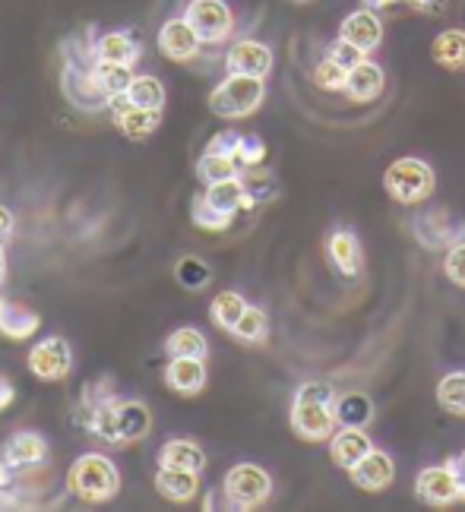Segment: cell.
I'll return each mask as SVG.
<instances>
[{
    "instance_id": "cell-1",
    "label": "cell",
    "mask_w": 465,
    "mask_h": 512,
    "mask_svg": "<svg viewBox=\"0 0 465 512\" xmlns=\"http://www.w3.org/2000/svg\"><path fill=\"white\" fill-rule=\"evenodd\" d=\"M336 392L329 383H304L295 392V405H292V427L301 440L307 443H320L329 440L336 430Z\"/></svg>"
},
{
    "instance_id": "cell-2",
    "label": "cell",
    "mask_w": 465,
    "mask_h": 512,
    "mask_svg": "<svg viewBox=\"0 0 465 512\" xmlns=\"http://www.w3.org/2000/svg\"><path fill=\"white\" fill-rule=\"evenodd\" d=\"M67 487L86 503H105L121 490V471L102 452H86L67 471Z\"/></svg>"
},
{
    "instance_id": "cell-3",
    "label": "cell",
    "mask_w": 465,
    "mask_h": 512,
    "mask_svg": "<svg viewBox=\"0 0 465 512\" xmlns=\"http://www.w3.org/2000/svg\"><path fill=\"white\" fill-rule=\"evenodd\" d=\"M263 80L260 76H244V73H228L225 80L212 89L209 95V111L216 117H228V121H235V117H247L254 114L260 105H263Z\"/></svg>"
},
{
    "instance_id": "cell-4",
    "label": "cell",
    "mask_w": 465,
    "mask_h": 512,
    "mask_svg": "<svg viewBox=\"0 0 465 512\" xmlns=\"http://www.w3.org/2000/svg\"><path fill=\"white\" fill-rule=\"evenodd\" d=\"M383 187L396 203H405V206L424 203L434 193V168L424 159L405 155V159H396L390 168H386Z\"/></svg>"
},
{
    "instance_id": "cell-5",
    "label": "cell",
    "mask_w": 465,
    "mask_h": 512,
    "mask_svg": "<svg viewBox=\"0 0 465 512\" xmlns=\"http://www.w3.org/2000/svg\"><path fill=\"white\" fill-rule=\"evenodd\" d=\"M222 494L231 509H257L273 494V478L254 462H241L225 475Z\"/></svg>"
},
{
    "instance_id": "cell-6",
    "label": "cell",
    "mask_w": 465,
    "mask_h": 512,
    "mask_svg": "<svg viewBox=\"0 0 465 512\" xmlns=\"http://www.w3.org/2000/svg\"><path fill=\"white\" fill-rule=\"evenodd\" d=\"M412 234L418 238L421 247L428 250H447L465 241V222L459 215H453L450 209H428L415 215L412 222Z\"/></svg>"
},
{
    "instance_id": "cell-7",
    "label": "cell",
    "mask_w": 465,
    "mask_h": 512,
    "mask_svg": "<svg viewBox=\"0 0 465 512\" xmlns=\"http://www.w3.org/2000/svg\"><path fill=\"white\" fill-rule=\"evenodd\" d=\"M184 19L193 26V32L200 35L203 45H219L231 35L235 16H231L225 0H190Z\"/></svg>"
},
{
    "instance_id": "cell-8",
    "label": "cell",
    "mask_w": 465,
    "mask_h": 512,
    "mask_svg": "<svg viewBox=\"0 0 465 512\" xmlns=\"http://www.w3.org/2000/svg\"><path fill=\"white\" fill-rule=\"evenodd\" d=\"M29 370L38 380H64L73 370V348L64 336H48L29 351Z\"/></svg>"
},
{
    "instance_id": "cell-9",
    "label": "cell",
    "mask_w": 465,
    "mask_h": 512,
    "mask_svg": "<svg viewBox=\"0 0 465 512\" xmlns=\"http://www.w3.org/2000/svg\"><path fill=\"white\" fill-rule=\"evenodd\" d=\"M64 95L70 102L80 108V111H102L111 105V98L102 92L99 80H95L92 67H83V64H67L64 67Z\"/></svg>"
},
{
    "instance_id": "cell-10",
    "label": "cell",
    "mask_w": 465,
    "mask_h": 512,
    "mask_svg": "<svg viewBox=\"0 0 465 512\" xmlns=\"http://www.w3.org/2000/svg\"><path fill=\"white\" fill-rule=\"evenodd\" d=\"M415 494L421 497V503L428 506H450L456 500H462V490H459V478L453 465H431L424 468L418 481H415Z\"/></svg>"
},
{
    "instance_id": "cell-11",
    "label": "cell",
    "mask_w": 465,
    "mask_h": 512,
    "mask_svg": "<svg viewBox=\"0 0 465 512\" xmlns=\"http://www.w3.org/2000/svg\"><path fill=\"white\" fill-rule=\"evenodd\" d=\"M108 108L114 114V127H118L127 136V140H133V143L146 140V136H152L155 127L162 124V111H149V108L130 105L127 95H114Z\"/></svg>"
},
{
    "instance_id": "cell-12",
    "label": "cell",
    "mask_w": 465,
    "mask_h": 512,
    "mask_svg": "<svg viewBox=\"0 0 465 512\" xmlns=\"http://www.w3.org/2000/svg\"><path fill=\"white\" fill-rule=\"evenodd\" d=\"M225 67L228 73H244V76H263L273 70V51H269L263 42H254V38H244V42H235L225 54Z\"/></svg>"
},
{
    "instance_id": "cell-13",
    "label": "cell",
    "mask_w": 465,
    "mask_h": 512,
    "mask_svg": "<svg viewBox=\"0 0 465 512\" xmlns=\"http://www.w3.org/2000/svg\"><path fill=\"white\" fill-rule=\"evenodd\" d=\"M200 35L193 32V26L187 23V19H168V23L159 29V51L168 57V61H190V57H197L200 51Z\"/></svg>"
},
{
    "instance_id": "cell-14",
    "label": "cell",
    "mask_w": 465,
    "mask_h": 512,
    "mask_svg": "<svg viewBox=\"0 0 465 512\" xmlns=\"http://www.w3.org/2000/svg\"><path fill=\"white\" fill-rule=\"evenodd\" d=\"M339 38H345V42H352L355 48H361L364 54H371L380 38H383V26H380V16L377 10L364 7V10H355L345 16V23L339 29Z\"/></svg>"
},
{
    "instance_id": "cell-15",
    "label": "cell",
    "mask_w": 465,
    "mask_h": 512,
    "mask_svg": "<svg viewBox=\"0 0 465 512\" xmlns=\"http://www.w3.org/2000/svg\"><path fill=\"white\" fill-rule=\"evenodd\" d=\"M348 478H352V484L361 487V490H383V487L393 484L396 465H393L390 456H386V452L371 449L355 468H348Z\"/></svg>"
},
{
    "instance_id": "cell-16",
    "label": "cell",
    "mask_w": 465,
    "mask_h": 512,
    "mask_svg": "<svg viewBox=\"0 0 465 512\" xmlns=\"http://www.w3.org/2000/svg\"><path fill=\"white\" fill-rule=\"evenodd\" d=\"M38 326H42V317H38L32 307L19 304L13 298H0V336L4 339L26 342L35 336Z\"/></svg>"
},
{
    "instance_id": "cell-17",
    "label": "cell",
    "mask_w": 465,
    "mask_h": 512,
    "mask_svg": "<svg viewBox=\"0 0 465 512\" xmlns=\"http://www.w3.org/2000/svg\"><path fill=\"white\" fill-rule=\"evenodd\" d=\"M371 449H374V443L364 433V427H342L336 437L329 440V456H333V462L342 465L345 471L355 468Z\"/></svg>"
},
{
    "instance_id": "cell-18",
    "label": "cell",
    "mask_w": 465,
    "mask_h": 512,
    "mask_svg": "<svg viewBox=\"0 0 465 512\" xmlns=\"http://www.w3.org/2000/svg\"><path fill=\"white\" fill-rule=\"evenodd\" d=\"M165 383L178 392V396H197L206 386V364L203 358H171L165 370Z\"/></svg>"
},
{
    "instance_id": "cell-19",
    "label": "cell",
    "mask_w": 465,
    "mask_h": 512,
    "mask_svg": "<svg viewBox=\"0 0 465 512\" xmlns=\"http://www.w3.org/2000/svg\"><path fill=\"white\" fill-rule=\"evenodd\" d=\"M155 490L171 503H187L200 494V471L159 468V475H155Z\"/></svg>"
},
{
    "instance_id": "cell-20",
    "label": "cell",
    "mask_w": 465,
    "mask_h": 512,
    "mask_svg": "<svg viewBox=\"0 0 465 512\" xmlns=\"http://www.w3.org/2000/svg\"><path fill=\"white\" fill-rule=\"evenodd\" d=\"M383 92V70L374 61H358L352 70H348V80H345V95L352 102H374V98Z\"/></svg>"
},
{
    "instance_id": "cell-21",
    "label": "cell",
    "mask_w": 465,
    "mask_h": 512,
    "mask_svg": "<svg viewBox=\"0 0 465 512\" xmlns=\"http://www.w3.org/2000/svg\"><path fill=\"white\" fill-rule=\"evenodd\" d=\"M152 430V411L137 402V399H124L118 402V443H140L149 437Z\"/></svg>"
},
{
    "instance_id": "cell-22",
    "label": "cell",
    "mask_w": 465,
    "mask_h": 512,
    "mask_svg": "<svg viewBox=\"0 0 465 512\" xmlns=\"http://www.w3.org/2000/svg\"><path fill=\"white\" fill-rule=\"evenodd\" d=\"M4 456L16 465V468H35L48 459V443L45 437H38L35 430H19L7 440Z\"/></svg>"
},
{
    "instance_id": "cell-23",
    "label": "cell",
    "mask_w": 465,
    "mask_h": 512,
    "mask_svg": "<svg viewBox=\"0 0 465 512\" xmlns=\"http://www.w3.org/2000/svg\"><path fill=\"white\" fill-rule=\"evenodd\" d=\"M326 253H329V260H333V266L342 275H358L361 272V244L355 238V231L339 228V231L329 234Z\"/></svg>"
},
{
    "instance_id": "cell-24",
    "label": "cell",
    "mask_w": 465,
    "mask_h": 512,
    "mask_svg": "<svg viewBox=\"0 0 465 512\" xmlns=\"http://www.w3.org/2000/svg\"><path fill=\"white\" fill-rule=\"evenodd\" d=\"M206 200L216 206L225 215H235L241 209H254V196L247 193L241 177H231V181H219V184H209L206 187Z\"/></svg>"
},
{
    "instance_id": "cell-25",
    "label": "cell",
    "mask_w": 465,
    "mask_h": 512,
    "mask_svg": "<svg viewBox=\"0 0 465 512\" xmlns=\"http://www.w3.org/2000/svg\"><path fill=\"white\" fill-rule=\"evenodd\" d=\"M206 452L193 440H168L159 452V468H184V471H203Z\"/></svg>"
},
{
    "instance_id": "cell-26",
    "label": "cell",
    "mask_w": 465,
    "mask_h": 512,
    "mask_svg": "<svg viewBox=\"0 0 465 512\" xmlns=\"http://www.w3.org/2000/svg\"><path fill=\"white\" fill-rule=\"evenodd\" d=\"M95 61H114V64H137L140 45L127 32H108L95 42Z\"/></svg>"
},
{
    "instance_id": "cell-27",
    "label": "cell",
    "mask_w": 465,
    "mask_h": 512,
    "mask_svg": "<svg viewBox=\"0 0 465 512\" xmlns=\"http://www.w3.org/2000/svg\"><path fill=\"white\" fill-rule=\"evenodd\" d=\"M339 427H367L374 418V402L364 392H345L333 402Z\"/></svg>"
},
{
    "instance_id": "cell-28",
    "label": "cell",
    "mask_w": 465,
    "mask_h": 512,
    "mask_svg": "<svg viewBox=\"0 0 465 512\" xmlns=\"http://www.w3.org/2000/svg\"><path fill=\"white\" fill-rule=\"evenodd\" d=\"M431 54L440 67L447 70H462L465 67V32L462 29H447L434 38Z\"/></svg>"
},
{
    "instance_id": "cell-29",
    "label": "cell",
    "mask_w": 465,
    "mask_h": 512,
    "mask_svg": "<svg viewBox=\"0 0 465 512\" xmlns=\"http://www.w3.org/2000/svg\"><path fill=\"white\" fill-rule=\"evenodd\" d=\"M92 73H95V80H99V86L108 98L124 95L130 89V83L137 80V73H133L130 64H114V61H95Z\"/></svg>"
},
{
    "instance_id": "cell-30",
    "label": "cell",
    "mask_w": 465,
    "mask_h": 512,
    "mask_svg": "<svg viewBox=\"0 0 465 512\" xmlns=\"http://www.w3.org/2000/svg\"><path fill=\"white\" fill-rule=\"evenodd\" d=\"M244 310H247V301L241 298L238 291H222V294H216V298H212L209 317H212V323H216L219 329L231 332V329L238 326V320L244 317Z\"/></svg>"
},
{
    "instance_id": "cell-31",
    "label": "cell",
    "mask_w": 465,
    "mask_h": 512,
    "mask_svg": "<svg viewBox=\"0 0 465 512\" xmlns=\"http://www.w3.org/2000/svg\"><path fill=\"white\" fill-rule=\"evenodd\" d=\"M241 165L238 159H231V155H219V152H203V159L197 165V174L200 181L209 187V184H219V181H231V177H241Z\"/></svg>"
},
{
    "instance_id": "cell-32",
    "label": "cell",
    "mask_w": 465,
    "mask_h": 512,
    "mask_svg": "<svg viewBox=\"0 0 465 512\" xmlns=\"http://www.w3.org/2000/svg\"><path fill=\"white\" fill-rule=\"evenodd\" d=\"M165 348H168L171 358H206V351H209L203 332L190 329V326L174 329L168 336V342H165Z\"/></svg>"
},
{
    "instance_id": "cell-33",
    "label": "cell",
    "mask_w": 465,
    "mask_h": 512,
    "mask_svg": "<svg viewBox=\"0 0 465 512\" xmlns=\"http://www.w3.org/2000/svg\"><path fill=\"white\" fill-rule=\"evenodd\" d=\"M124 95L130 98V105H137V108H149V111L165 108V86L162 80H155V76H137Z\"/></svg>"
},
{
    "instance_id": "cell-34",
    "label": "cell",
    "mask_w": 465,
    "mask_h": 512,
    "mask_svg": "<svg viewBox=\"0 0 465 512\" xmlns=\"http://www.w3.org/2000/svg\"><path fill=\"white\" fill-rule=\"evenodd\" d=\"M174 279L187 291H203L212 282V269L200 256H184V260H178V266H174Z\"/></svg>"
},
{
    "instance_id": "cell-35",
    "label": "cell",
    "mask_w": 465,
    "mask_h": 512,
    "mask_svg": "<svg viewBox=\"0 0 465 512\" xmlns=\"http://www.w3.org/2000/svg\"><path fill=\"white\" fill-rule=\"evenodd\" d=\"M437 402L453 415H465V370L447 373L437 383Z\"/></svg>"
},
{
    "instance_id": "cell-36",
    "label": "cell",
    "mask_w": 465,
    "mask_h": 512,
    "mask_svg": "<svg viewBox=\"0 0 465 512\" xmlns=\"http://www.w3.org/2000/svg\"><path fill=\"white\" fill-rule=\"evenodd\" d=\"M266 332H269V320L260 307H247L244 317L238 320V326L231 329V336L247 342V345H257V342H266Z\"/></svg>"
},
{
    "instance_id": "cell-37",
    "label": "cell",
    "mask_w": 465,
    "mask_h": 512,
    "mask_svg": "<svg viewBox=\"0 0 465 512\" xmlns=\"http://www.w3.org/2000/svg\"><path fill=\"white\" fill-rule=\"evenodd\" d=\"M244 187L247 193L254 196V203H269L273 196L279 193V181H276V174H269L266 168H244Z\"/></svg>"
},
{
    "instance_id": "cell-38",
    "label": "cell",
    "mask_w": 465,
    "mask_h": 512,
    "mask_svg": "<svg viewBox=\"0 0 465 512\" xmlns=\"http://www.w3.org/2000/svg\"><path fill=\"white\" fill-rule=\"evenodd\" d=\"M190 219H193V225L203 228V231H225V228L231 225V219H235V215L219 212L216 206H212V203L206 200V193H203V196H197V200H193V206H190Z\"/></svg>"
},
{
    "instance_id": "cell-39",
    "label": "cell",
    "mask_w": 465,
    "mask_h": 512,
    "mask_svg": "<svg viewBox=\"0 0 465 512\" xmlns=\"http://www.w3.org/2000/svg\"><path fill=\"white\" fill-rule=\"evenodd\" d=\"M345 80H348V67H342L339 61H333V57H323L314 70V83L320 89H329V92L345 89Z\"/></svg>"
},
{
    "instance_id": "cell-40",
    "label": "cell",
    "mask_w": 465,
    "mask_h": 512,
    "mask_svg": "<svg viewBox=\"0 0 465 512\" xmlns=\"http://www.w3.org/2000/svg\"><path fill=\"white\" fill-rule=\"evenodd\" d=\"M238 165L241 168H257V165H263V159H266V146H263V140L260 136H241V146H238Z\"/></svg>"
},
{
    "instance_id": "cell-41",
    "label": "cell",
    "mask_w": 465,
    "mask_h": 512,
    "mask_svg": "<svg viewBox=\"0 0 465 512\" xmlns=\"http://www.w3.org/2000/svg\"><path fill=\"white\" fill-rule=\"evenodd\" d=\"M326 57H333V61H339L342 67H348V70H352L358 61H364V51L361 48H355L352 42H345V38H339V42L336 45H329V51H326Z\"/></svg>"
},
{
    "instance_id": "cell-42",
    "label": "cell",
    "mask_w": 465,
    "mask_h": 512,
    "mask_svg": "<svg viewBox=\"0 0 465 512\" xmlns=\"http://www.w3.org/2000/svg\"><path fill=\"white\" fill-rule=\"evenodd\" d=\"M443 269H447L450 282H456L459 288H465V241L450 247L447 253V263H443Z\"/></svg>"
},
{
    "instance_id": "cell-43",
    "label": "cell",
    "mask_w": 465,
    "mask_h": 512,
    "mask_svg": "<svg viewBox=\"0 0 465 512\" xmlns=\"http://www.w3.org/2000/svg\"><path fill=\"white\" fill-rule=\"evenodd\" d=\"M238 146H241V133H235V130H222V133H216V136L209 140L206 152H219V155H231V159H235V155H238Z\"/></svg>"
},
{
    "instance_id": "cell-44",
    "label": "cell",
    "mask_w": 465,
    "mask_h": 512,
    "mask_svg": "<svg viewBox=\"0 0 465 512\" xmlns=\"http://www.w3.org/2000/svg\"><path fill=\"white\" fill-rule=\"evenodd\" d=\"M16 471H19V468H16L7 456H0V497H4V494H13V490H16V481H19Z\"/></svg>"
},
{
    "instance_id": "cell-45",
    "label": "cell",
    "mask_w": 465,
    "mask_h": 512,
    "mask_svg": "<svg viewBox=\"0 0 465 512\" xmlns=\"http://www.w3.org/2000/svg\"><path fill=\"white\" fill-rule=\"evenodd\" d=\"M13 399H16V386L0 373V408H7V405H13Z\"/></svg>"
},
{
    "instance_id": "cell-46",
    "label": "cell",
    "mask_w": 465,
    "mask_h": 512,
    "mask_svg": "<svg viewBox=\"0 0 465 512\" xmlns=\"http://www.w3.org/2000/svg\"><path fill=\"white\" fill-rule=\"evenodd\" d=\"M13 234V212L7 206H0V241H7Z\"/></svg>"
},
{
    "instance_id": "cell-47",
    "label": "cell",
    "mask_w": 465,
    "mask_h": 512,
    "mask_svg": "<svg viewBox=\"0 0 465 512\" xmlns=\"http://www.w3.org/2000/svg\"><path fill=\"white\" fill-rule=\"evenodd\" d=\"M450 465H453V471H456V478H459V490H462V500H465V452L462 456H453V459H447Z\"/></svg>"
},
{
    "instance_id": "cell-48",
    "label": "cell",
    "mask_w": 465,
    "mask_h": 512,
    "mask_svg": "<svg viewBox=\"0 0 465 512\" xmlns=\"http://www.w3.org/2000/svg\"><path fill=\"white\" fill-rule=\"evenodd\" d=\"M409 7H415V10H421V13H431V10H437L443 0H405Z\"/></svg>"
},
{
    "instance_id": "cell-49",
    "label": "cell",
    "mask_w": 465,
    "mask_h": 512,
    "mask_svg": "<svg viewBox=\"0 0 465 512\" xmlns=\"http://www.w3.org/2000/svg\"><path fill=\"white\" fill-rule=\"evenodd\" d=\"M393 4H396V0H364V7H371V10H386Z\"/></svg>"
},
{
    "instance_id": "cell-50",
    "label": "cell",
    "mask_w": 465,
    "mask_h": 512,
    "mask_svg": "<svg viewBox=\"0 0 465 512\" xmlns=\"http://www.w3.org/2000/svg\"><path fill=\"white\" fill-rule=\"evenodd\" d=\"M7 279V253H4V244H0V285Z\"/></svg>"
}]
</instances>
